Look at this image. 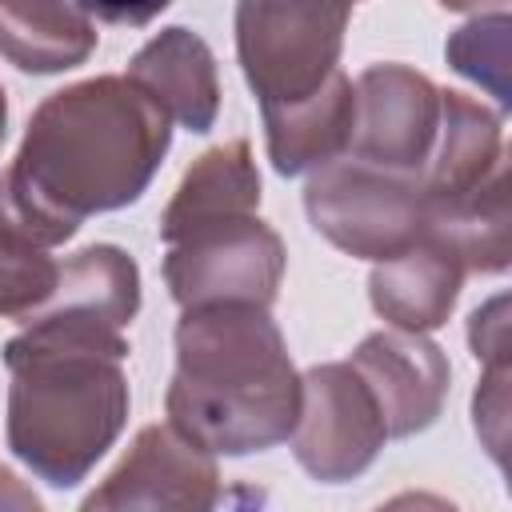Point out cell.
Listing matches in <instances>:
<instances>
[{"mask_svg":"<svg viewBox=\"0 0 512 512\" xmlns=\"http://www.w3.org/2000/svg\"><path fill=\"white\" fill-rule=\"evenodd\" d=\"M172 120L128 76H96L52 92L28 120L16 160L0 172V228L56 248L88 216L140 200Z\"/></svg>","mask_w":512,"mask_h":512,"instance_id":"obj_1","label":"cell"},{"mask_svg":"<svg viewBox=\"0 0 512 512\" xmlns=\"http://www.w3.org/2000/svg\"><path fill=\"white\" fill-rule=\"evenodd\" d=\"M4 344L8 448L52 488H72L128 420V344L116 328L32 312Z\"/></svg>","mask_w":512,"mask_h":512,"instance_id":"obj_2","label":"cell"},{"mask_svg":"<svg viewBox=\"0 0 512 512\" xmlns=\"http://www.w3.org/2000/svg\"><path fill=\"white\" fill-rule=\"evenodd\" d=\"M168 424L204 452L244 456L292 436L304 384L264 304H196L176 324Z\"/></svg>","mask_w":512,"mask_h":512,"instance_id":"obj_3","label":"cell"},{"mask_svg":"<svg viewBox=\"0 0 512 512\" xmlns=\"http://www.w3.org/2000/svg\"><path fill=\"white\" fill-rule=\"evenodd\" d=\"M352 0H240L236 56L260 108L296 104L340 64Z\"/></svg>","mask_w":512,"mask_h":512,"instance_id":"obj_4","label":"cell"},{"mask_svg":"<svg viewBox=\"0 0 512 512\" xmlns=\"http://www.w3.org/2000/svg\"><path fill=\"white\" fill-rule=\"evenodd\" d=\"M304 208L316 232L364 260L396 256L424 236L420 180L372 168L352 156L324 164L308 180Z\"/></svg>","mask_w":512,"mask_h":512,"instance_id":"obj_5","label":"cell"},{"mask_svg":"<svg viewBox=\"0 0 512 512\" xmlns=\"http://www.w3.org/2000/svg\"><path fill=\"white\" fill-rule=\"evenodd\" d=\"M280 276L284 244L264 220H256V212L200 224L172 240L164 256V280L180 308L224 300L268 308L276 300Z\"/></svg>","mask_w":512,"mask_h":512,"instance_id":"obj_6","label":"cell"},{"mask_svg":"<svg viewBox=\"0 0 512 512\" xmlns=\"http://www.w3.org/2000/svg\"><path fill=\"white\" fill-rule=\"evenodd\" d=\"M300 420L292 428V452L304 472L324 484L360 476L388 440L376 396L352 364L308 368Z\"/></svg>","mask_w":512,"mask_h":512,"instance_id":"obj_7","label":"cell"},{"mask_svg":"<svg viewBox=\"0 0 512 512\" xmlns=\"http://www.w3.org/2000/svg\"><path fill=\"white\" fill-rule=\"evenodd\" d=\"M348 156L384 172L416 176L432 156L440 128V88L408 64H372L360 72Z\"/></svg>","mask_w":512,"mask_h":512,"instance_id":"obj_8","label":"cell"},{"mask_svg":"<svg viewBox=\"0 0 512 512\" xmlns=\"http://www.w3.org/2000/svg\"><path fill=\"white\" fill-rule=\"evenodd\" d=\"M216 500L220 488L212 452L192 444L172 424H148L84 508H212Z\"/></svg>","mask_w":512,"mask_h":512,"instance_id":"obj_9","label":"cell"},{"mask_svg":"<svg viewBox=\"0 0 512 512\" xmlns=\"http://www.w3.org/2000/svg\"><path fill=\"white\" fill-rule=\"evenodd\" d=\"M376 396L388 436L424 432L448 396V360L420 332H372L348 360Z\"/></svg>","mask_w":512,"mask_h":512,"instance_id":"obj_10","label":"cell"},{"mask_svg":"<svg viewBox=\"0 0 512 512\" xmlns=\"http://www.w3.org/2000/svg\"><path fill=\"white\" fill-rule=\"evenodd\" d=\"M128 80L144 88L168 120L188 132H208L220 112V80L212 48L188 28H164L128 64Z\"/></svg>","mask_w":512,"mask_h":512,"instance_id":"obj_11","label":"cell"},{"mask_svg":"<svg viewBox=\"0 0 512 512\" xmlns=\"http://www.w3.org/2000/svg\"><path fill=\"white\" fill-rule=\"evenodd\" d=\"M464 264L432 236H420L416 244L400 248L396 256L376 260V272L368 280L372 308L404 332H428L440 328L460 296Z\"/></svg>","mask_w":512,"mask_h":512,"instance_id":"obj_12","label":"cell"},{"mask_svg":"<svg viewBox=\"0 0 512 512\" xmlns=\"http://www.w3.org/2000/svg\"><path fill=\"white\" fill-rule=\"evenodd\" d=\"M496 168H504V132L500 116L464 92H440V128L432 156L416 172L424 208L456 200L480 188Z\"/></svg>","mask_w":512,"mask_h":512,"instance_id":"obj_13","label":"cell"},{"mask_svg":"<svg viewBox=\"0 0 512 512\" xmlns=\"http://www.w3.org/2000/svg\"><path fill=\"white\" fill-rule=\"evenodd\" d=\"M264 112V136H268V160L280 176H300L308 168H324L348 152L352 120H356V88L336 68L328 84L296 104L284 108H260Z\"/></svg>","mask_w":512,"mask_h":512,"instance_id":"obj_14","label":"cell"},{"mask_svg":"<svg viewBox=\"0 0 512 512\" xmlns=\"http://www.w3.org/2000/svg\"><path fill=\"white\" fill-rule=\"evenodd\" d=\"M256 204H260V172L252 164L248 140H228L220 148H208L184 172L176 196L160 216V240L172 244L200 224L248 216L256 212Z\"/></svg>","mask_w":512,"mask_h":512,"instance_id":"obj_15","label":"cell"},{"mask_svg":"<svg viewBox=\"0 0 512 512\" xmlns=\"http://www.w3.org/2000/svg\"><path fill=\"white\" fill-rule=\"evenodd\" d=\"M96 48L92 16L72 0H0V56L20 72H68Z\"/></svg>","mask_w":512,"mask_h":512,"instance_id":"obj_16","label":"cell"},{"mask_svg":"<svg viewBox=\"0 0 512 512\" xmlns=\"http://www.w3.org/2000/svg\"><path fill=\"white\" fill-rule=\"evenodd\" d=\"M136 308H140L136 260L116 244H92L60 264L56 288L36 312H56V316H72V320H88L120 332L124 324H132Z\"/></svg>","mask_w":512,"mask_h":512,"instance_id":"obj_17","label":"cell"},{"mask_svg":"<svg viewBox=\"0 0 512 512\" xmlns=\"http://www.w3.org/2000/svg\"><path fill=\"white\" fill-rule=\"evenodd\" d=\"M56 276L60 264L48 256V248L0 228V316L28 320L52 296Z\"/></svg>","mask_w":512,"mask_h":512,"instance_id":"obj_18","label":"cell"},{"mask_svg":"<svg viewBox=\"0 0 512 512\" xmlns=\"http://www.w3.org/2000/svg\"><path fill=\"white\" fill-rule=\"evenodd\" d=\"M444 52L460 76H472L476 84H484L500 108L508 104V12L504 8L456 28Z\"/></svg>","mask_w":512,"mask_h":512,"instance_id":"obj_19","label":"cell"},{"mask_svg":"<svg viewBox=\"0 0 512 512\" xmlns=\"http://www.w3.org/2000/svg\"><path fill=\"white\" fill-rule=\"evenodd\" d=\"M508 364L492 360L484 372V384L476 388V432L488 440L492 456L504 464V412H508Z\"/></svg>","mask_w":512,"mask_h":512,"instance_id":"obj_20","label":"cell"},{"mask_svg":"<svg viewBox=\"0 0 512 512\" xmlns=\"http://www.w3.org/2000/svg\"><path fill=\"white\" fill-rule=\"evenodd\" d=\"M504 308H508V300L496 296V300H488L484 308L472 312L468 340H472V356L484 360V364L504 360V352H508V320H504Z\"/></svg>","mask_w":512,"mask_h":512,"instance_id":"obj_21","label":"cell"},{"mask_svg":"<svg viewBox=\"0 0 512 512\" xmlns=\"http://www.w3.org/2000/svg\"><path fill=\"white\" fill-rule=\"evenodd\" d=\"M84 8V16L104 20V24H128L140 28L148 20H156L172 0H76Z\"/></svg>","mask_w":512,"mask_h":512,"instance_id":"obj_22","label":"cell"},{"mask_svg":"<svg viewBox=\"0 0 512 512\" xmlns=\"http://www.w3.org/2000/svg\"><path fill=\"white\" fill-rule=\"evenodd\" d=\"M444 8H452V12H464V8H484V4H496V8H504V0H440Z\"/></svg>","mask_w":512,"mask_h":512,"instance_id":"obj_23","label":"cell"},{"mask_svg":"<svg viewBox=\"0 0 512 512\" xmlns=\"http://www.w3.org/2000/svg\"><path fill=\"white\" fill-rule=\"evenodd\" d=\"M4 124H8V100H4V88H0V140H4Z\"/></svg>","mask_w":512,"mask_h":512,"instance_id":"obj_24","label":"cell"},{"mask_svg":"<svg viewBox=\"0 0 512 512\" xmlns=\"http://www.w3.org/2000/svg\"><path fill=\"white\" fill-rule=\"evenodd\" d=\"M352 4H356V0H352Z\"/></svg>","mask_w":512,"mask_h":512,"instance_id":"obj_25","label":"cell"}]
</instances>
